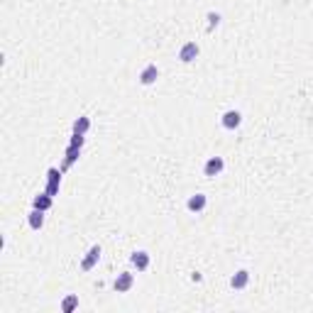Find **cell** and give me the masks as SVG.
<instances>
[{
	"instance_id": "9",
	"label": "cell",
	"mask_w": 313,
	"mask_h": 313,
	"mask_svg": "<svg viewBox=\"0 0 313 313\" xmlns=\"http://www.w3.org/2000/svg\"><path fill=\"white\" fill-rule=\"evenodd\" d=\"M206 203H208V198H206L203 194H194V196L186 201V208H189L191 213H201V211L206 208Z\"/></svg>"
},
{
	"instance_id": "5",
	"label": "cell",
	"mask_w": 313,
	"mask_h": 313,
	"mask_svg": "<svg viewBox=\"0 0 313 313\" xmlns=\"http://www.w3.org/2000/svg\"><path fill=\"white\" fill-rule=\"evenodd\" d=\"M223 127L225 130H237L240 125H242V113L240 110H228V113H223Z\"/></svg>"
},
{
	"instance_id": "14",
	"label": "cell",
	"mask_w": 313,
	"mask_h": 313,
	"mask_svg": "<svg viewBox=\"0 0 313 313\" xmlns=\"http://www.w3.org/2000/svg\"><path fill=\"white\" fill-rule=\"evenodd\" d=\"M88 127H91V120H88V117H78V120H74V132H76V135H86V132H88Z\"/></svg>"
},
{
	"instance_id": "11",
	"label": "cell",
	"mask_w": 313,
	"mask_h": 313,
	"mask_svg": "<svg viewBox=\"0 0 313 313\" xmlns=\"http://www.w3.org/2000/svg\"><path fill=\"white\" fill-rule=\"evenodd\" d=\"M27 223H30V228H32V230H42V228H44V211L32 208V211H30V215H27Z\"/></svg>"
},
{
	"instance_id": "12",
	"label": "cell",
	"mask_w": 313,
	"mask_h": 313,
	"mask_svg": "<svg viewBox=\"0 0 313 313\" xmlns=\"http://www.w3.org/2000/svg\"><path fill=\"white\" fill-rule=\"evenodd\" d=\"M52 198L54 196H49V194H39V196H35V201H32V208H37V211H49L52 208Z\"/></svg>"
},
{
	"instance_id": "2",
	"label": "cell",
	"mask_w": 313,
	"mask_h": 313,
	"mask_svg": "<svg viewBox=\"0 0 313 313\" xmlns=\"http://www.w3.org/2000/svg\"><path fill=\"white\" fill-rule=\"evenodd\" d=\"M98 262H100V245H93V247L86 252V257H83V262H81V269H83V272H91Z\"/></svg>"
},
{
	"instance_id": "3",
	"label": "cell",
	"mask_w": 313,
	"mask_h": 313,
	"mask_svg": "<svg viewBox=\"0 0 313 313\" xmlns=\"http://www.w3.org/2000/svg\"><path fill=\"white\" fill-rule=\"evenodd\" d=\"M132 284H135V274L122 272V274H117V279L113 281V289H115L117 293H125V291H130V289H132Z\"/></svg>"
},
{
	"instance_id": "8",
	"label": "cell",
	"mask_w": 313,
	"mask_h": 313,
	"mask_svg": "<svg viewBox=\"0 0 313 313\" xmlns=\"http://www.w3.org/2000/svg\"><path fill=\"white\" fill-rule=\"evenodd\" d=\"M130 264H132L137 272H144V269L149 267V252H144V250L132 252V254H130Z\"/></svg>"
},
{
	"instance_id": "7",
	"label": "cell",
	"mask_w": 313,
	"mask_h": 313,
	"mask_svg": "<svg viewBox=\"0 0 313 313\" xmlns=\"http://www.w3.org/2000/svg\"><path fill=\"white\" fill-rule=\"evenodd\" d=\"M47 181H49L47 184V194L49 196H57L59 194V184H61V172L59 169H49L47 172Z\"/></svg>"
},
{
	"instance_id": "6",
	"label": "cell",
	"mask_w": 313,
	"mask_h": 313,
	"mask_svg": "<svg viewBox=\"0 0 313 313\" xmlns=\"http://www.w3.org/2000/svg\"><path fill=\"white\" fill-rule=\"evenodd\" d=\"M156 78H159V69H156V64H147V66L139 71V83H142V86H152Z\"/></svg>"
},
{
	"instance_id": "10",
	"label": "cell",
	"mask_w": 313,
	"mask_h": 313,
	"mask_svg": "<svg viewBox=\"0 0 313 313\" xmlns=\"http://www.w3.org/2000/svg\"><path fill=\"white\" fill-rule=\"evenodd\" d=\"M247 284H250V272L247 269H240V272H235L230 276V286L233 289H245Z\"/></svg>"
},
{
	"instance_id": "17",
	"label": "cell",
	"mask_w": 313,
	"mask_h": 313,
	"mask_svg": "<svg viewBox=\"0 0 313 313\" xmlns=\"http://www.w3.org/2000/svg\"><path fill=\"white\" fill-rule=\"evenodd\" d=\"M71 144H74V147H83V135H76V132H74V137H71Z\"/></svg>"
},
{
	"instance_id": "16",
	"label": "cell",
	"mask_w": 313,
	"mask_h": 313,
	"mask_svg": "<svg viewBox=\"0 0 313 313\" xmlns=\"http://www.w3.org/2000/svg\"><path fill=\"white\" fill-rule=\"evenodd\" d=\"M208 20H211V27H218L220 25V15L218 13H208Z\"/></svg>"
},
{
	"instance_id": "15",
	"label": "cell",
	"mask_w": 313,
	"mask_h": 313,
	"mask_svg": "<svg viewBox=\"0 0 313 313\" xmlns=\"http://www.w3.org/2000/svg\"><path fill=\"white\" fill-rule=\"evenodd\" d=\"M74 308H78V296L71 293V296H66V298L61 301V311H64V313H71Z\"/></svg>"
},
{
	"instance_id": "13",
	"label": "cell",
	"mask_w": 313,
	"mask_h": 313,
	"mask_svg": "<svg viewBox=\"0 0 313 313\" xmlns=\"http://www.w3.org/2000/svg\"><path fill=\"white\" fill-rule=\"evenodd\" d=\"M78 154H81V147H74V144H69V149H66V162H64V169H69L76 159H78Z\"/></svg>"
},
{
	"instance_id": "4",
	"label": "cell",
	"mask_w": 313,
	"mask_h": 313,
	"mask_svg": "<svg viewBox=\"0 0 313 313\" xmlns=\"http://www.w3.org/2000/svg\"><path fill=\"white\" fill-rule=\"evenodd\" d=\"M223 169H225L223 156H211V159L203 164V174H206V176H218Z\"/></svg>"
},
{
	"instance_id": "1",
	"label": "cell",
	"mask_w": 313,
	"mask_h": 313,
	"mask_svg": "<svg viewBox=\"0 0 313 313\" xmlns=\"http://www.w3.org/2000/svg\"><path fill=\"white\" fill-rule=\"evenodd\" d=\"M198 54H201V47H198L196 42H186V44L179 49V59H181L184 64L196 61V59H198Z\"/></svg>"
}]
</instances>
